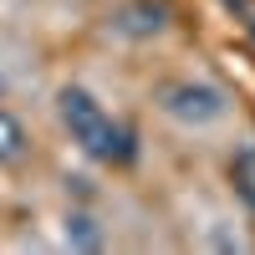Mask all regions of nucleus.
Masks as SVG:
<instances>
[{
  "mask_svg": "<svg viewBox=\"0 0 255 255\" xmlns=\"http://www.w3.org/2000/svg\"><path fill=\"white\" fill-rule=\"evenodd\" d=\"M56 113H61V128L72 133V143H77L87 158H97V163H133V153H138V148H133V133L102 113V102H97L87 87H61Z\"/></svg>",
  "mask_w": 255,
  "mask_h": 255,
  "instance_id": "f257e3e1",
  "label": "nucleus"
},
{
  "mask_svg": "<svg viewBox=\"0 0 255 255\" xmlns=\"http://www.w3.org/2000/svg\"><path fill=\"white\" fill-rule=\"evenodd\" d=\"M163 113L179 123H220L230 113V97L204 82H174V87H163Z\"/></svg>",
  "mask_w": 255,
  "mask_h": 255,
  "instance_id": "f03ea898",
  "label": "nucleus"
},
{
  "mask_svg": "<svg viewBox=\"0 0 255 255\" xmlns=\"http://www.w3.org/2000/svg\"><path fill=\"white\" fill-rule=\"evenodd\" d=\"M230 184H235V199L245 209H255V143L235 153V163H230Z\"/></svg>",
  "mask_w": 255,
  "mask_h": 255,
  "instance_id": "7ed1b4c3",
  "label": "nucleus"
},
{
  "mask_svg": "<svg viewBox=\"0 0 255 255\" xmlns=\"http://www.w3.org/2000/svg\"><path fill=\"white\" fill-rule=\"evenodd\" d=\"M20 143H26V138H20V123H15L10 113H0V163L15 158V153H20Z\"/></svg>",
  "mask_w": 255,
  "mask_h": 255,
  "instance_id": "20e7f679",
  "label": "nucleus"
}]
</instances>
